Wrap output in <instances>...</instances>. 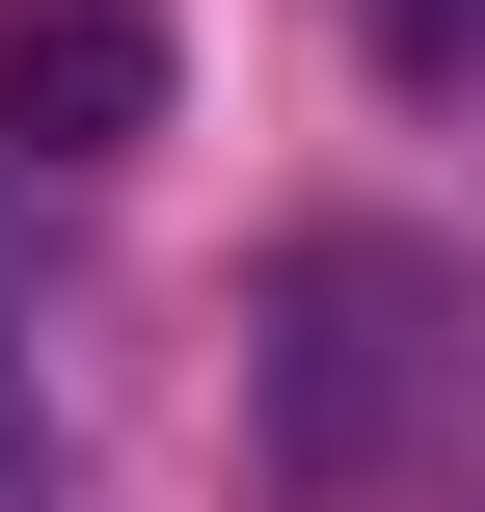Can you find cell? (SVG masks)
<instances>
[{
    "label": "cell",
    "instance_id": "cell-1",
    "mask_svg": "<svg viewBox=\"0 0 485 512\" xmlns=\"http://www.w3.org/2000/svg\"><path fill=\"white\" fill-rule=\"evenodd\" d=\"M459 351H485V297L432 243H378V216L297 243V270H270V459H297V486H378V459L459 405Z\"/></svg>",
    "mask_w": 485,
    "mask_h": 512
},
{
    "label": "cell",
    "instance_id": "cell-2",
    "mask_svg": "<svg viewBox=\"0 0 485 512\" xmlns=\"http://www.w3.org/2000/svg\"><path fill=\"white\" fill-rule=\"evenodd\" d=\"M0 135L27 162H135L162 135V0H0Z\"/></svg>",
    "mask_w": 485,
    "mask_h": 512
},
{
    "label": "cell",
    "instance_id": "cell-3",
    "mask_svg": "<svg viewBox=\"0 0 485 512\" xmlns=\"http://www.w3.org/2000/svg\"><path fill=\"white\" fill-rule=\"evenodd\" d=\"M378 27V81H485V0H351Z\"/></svg>",
    "mask_w": 485,
    "mask_h": 512
},
{
    "label": "cell",
    "instance_id": "cell-4",
    "mask_svg": "<svg viewBox=\"0 0 485 512\" xmlns=\"http://www.w3.org/2000/svg\"><path fill=\"white\" fill-rule=\"evenodd\" d=\"M0 512H54V432H27V378H0Z\"/></svg>",
    "mask_w": 485,
    "mask_h": 512
}]
</instances>
